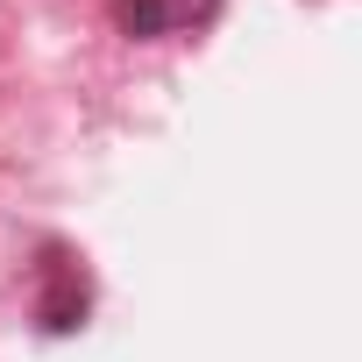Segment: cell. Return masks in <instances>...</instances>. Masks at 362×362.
Returning <instances> with one entry per match:
<instances>
[{"instance_id":"obj_1","label":"cell","mask_w":362,"mask_h":362,"mask_svg":"<svg viewBox=\"0 0 362 362\" xmlns=\"http://www.w3.org/2000/svg\"><path fill=\"white\" fill-rule=\"evenodd\" d=\"M114 22L128 36H163L170 29V0H114Z\"/></svg>"},{"instance_id":"obj_3","label":"cell","mask_w":362,"mask_h":362,"mask_svg":"<svg viewBox=\"0 0 362 362\" xmlns=\"http://www.w3.org/2000/svg\"><path fill=\"white\" fill-rule=\"evenodd\" d=\"M214 8H221V0H170V29H177V22L199 29V22H214Z\"/></svg>"},{"instance_id":"obj_2","label":"cell","mask_w":362,"mask_h":362,"mask_svg":"<svg viewBox=\"0 0 362 362\" xmlns=\"http://www.w3.org/2000/svg\"><path fill=\"white\" fill-rule=\"evenodd\" d=\"M78 313H86V284H78V277H64V270H57V284H50V291H43V327H71V320H78Z\"/></svg>"}]
</instances>
